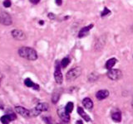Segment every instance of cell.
Wrapping results in <instances>:
<instances>
[{
  "instance_id": "30bf717a",
  "label": "cell",
  "mask_w": 133,
  "mask_h": 124,
  "mask_svg": "<svg viewBox=\"0 0 133 124\" xmlns=\"http://www.w3.org/2000/svg\"><path fill=\"white\" fill-rule=\"evenodd\" d=\"M92 27H93V24H90L89 26H87V27H84L83 28H82L81 31L78 33V37L79 38H82V37L87 36V35H88L89 31Z\"/></svg>"
},
{
  "instance_id": "5bb4252c",
  "label": "cell",
  "mask_w": 133,
  "mask_h": 124,
  "mask_svg": "<svg viewBox=\"0 0 133 124\" xmlns=\"http://www.w3.org/2000/svg\"><path fill=\"white\" fill-rule=\"evenodd\" d=\"M77 113H78V114L80 115L83 119L85 120L86 122H91V118H90V117L85 113L84 110H83V109H82L81 107H77Z\"/></svg>"
},
{
  "instance_id": "f546056e",
  "label": "cell",
  "mask_w": 133,
  "mask_h": 124,
  "mask_svg": "<svg viewBox=\"0 0 133 124\" xmlns=\"http://www.w3.org/2000/svg\"><path fill=\"white\" fill-rule=\"evenodd\" d=\"M131 105H132V107H133V101H132V103H131Z\"/></svg>"
},
{
  "instance_id": "ffe728a7",
  "label": "cell",
  "mask_w": 133,
  "mask_h": 124,
  "mask_svg": "<svg viewBox=\"0 0 133 124\" xmlns=\"http://www.w3.org/2000/svg\"><path fill=\"white\" fill-rule=\"evenodd\" d=\"M65 110L68 113H71L73 110V103L72 102H69L68 103V104L66 105V107H65Z\"/></svg>"
},
{
  "instance_id": "3957f363",
  "label": "cell",
  "mask_w": 133,
  "mask_h": 124,
  "mask_svg": "<svg viewBox=\"0 0 133 124\" xmlns=\"http://www.w3.org/2000/svg\"><path fill=\"white\" fill-rule=\"evenodd\" d=\"M61 63L59 61L56 62L55 65V71H54V79L57 84H61L62 83V74L61 72Z\"/></svg>"
},
{
  "instance_id": "7c38bea8",
  "label": "cell",
  "mask_w": 133,
  "mask_h": 124,
  "mask_svg": "<svg viewBox=\"0 0 133 124\" xmlns=\"http://www.w3.org/2000/svg\"><path fill=\"white\" fill-rule=\"evenodd\" d=\"M24 84H25V85H26L27 87H28V88H32L33 89L39 90V85L34 84V83H33L29 78L26 79V80H24Z\"/></svg>"
},
{
  "instance_id": "83f0119b",
  "label": "cell",
  "mask_w": 133,
  "mask_h": 124,
  "mask_svg": "<svg viewBox=\"0 0 133 124\" xmlns=\"http://www.w3.org/2000/svg\"><path fill=\"white\" fill-rule=\"evenodd\" d=\"M39 23H40V24H42V25H43V24L44 22H43V21H40V22H39Z\"/></svg>"
},
{
  "instance_id": "44dd1931",
  "label": "cell",
  "mask_w": 133,
  "mask_h": 124,
  "mask_svg": "<svg viewBox=\"0 0 133 124\" xmlns=\"http://www.w3.org/2000/svg\"><path fill=\"white\" fill-rule=\"evenodd\" d=\"M88 80L91 81V82H94L97 80V74H91L90 76L88 77Z\"/></svg>"
},
{
  "instance_id": "ba28073f",
  "label": "cell",
  "mask_w": 133,
  "mask_h": 124,
  "mask_svg": "<svg viewBox=\"0 0 133 124\" xmlns=\"http://www.w3.org/2000/svg\"><path fill=\"white\" fill-rule=\"evenodd\" d=\"M15 111L18 114H20L21 116H23V117H24V118L30 117V110H28L23 107L17 106V107H15Z\"/></svg>"
},
{
  "instance_id": "2e32d148",
  "label": "cell",
  "mask_w": 133,
  "mask_h": 124,
  "mask_svg": "<svg viewBox=\"0 0 133 124\" xmlns=\"http://www.w3.org/2000/svg\"><path fill=\"white\" fill-rule=\"evenodd\" d=\"M116 63V58H111L110 60H108L106 63V68L107 69H111L113 68V66Z\"/></svg>"
},
{
  "instance_id": "7a4b0ae2",
  "label": "cell",
  "mask_w": 133,
  "mask_h": 124,
  "mask_svg": "<svg viewBox=\"0 0 133 124\" xmlns=\"http://www.w3.org/2000/svg\"><path fill=\"white\" fill-rule=\"evenodd\" d=\"M82 68L80 66H77L72 69H71L66 74V79L68 81H73L81 75Z\"/></svg>"
},
{
  "instance_id": "ac0fdd59",
  "label": "cell",
  "mask_w": 133,
  "mask_h": 124,
  "mask_svg": "<svg viewBox=\"0 0 133 124\" xmlns=\"http://www.w3.org/2000/svg\"><path fill=\"white\" fill-rule=\"evenodd\" d=\"M60 93H59V91L58 90H56L55 92H54L52 94V101L53 103H57V101L59 100V98H60Z\"/></svg>"
},
{
  "instance_id": "d6986e66",
  "label": "cell",
  "mask_w": 133,
  "mask_h": 124,
  "mask_svg": "<svg viewBox=\"0 0 133 124\" xmlns=\"http://www.w3.org/2000/svg\"><path fill=\"white\" fill-rule=\"evenodd\" d=\"M69 63H70V59L68 57H65L61 61V66L62 68H66L69 65Z\"/></svg>"
},
{
  "instance_id": "603a6c76",
  "label": "cell",
  "mask_w": 133,
  "mask_h": 124,
  "mask_svg": "<svg viewBox=\"0 0 133 124\" xmlns=\"http://www.w3.org/2000/svg\"><path fill=\"white\" fill-rule=\"evenodd\" d=\"M3 6L5 7H9L11 6L10 0H5V1L3 2Z\"/></svg>"
},
{
  "instance_id": "6da1fadb",
  "label": "cell",
  "mask_w": 133,
  "mask_h": 124,
  "mask_svg": "<svg viewBox=\"0 0 133 124\" xmlns=\"http://www.w3.org/2000/svg\"><path fill=\"white\" fill-rule=\"evenodd\" d=\"M18 55L28 60H36L37 59V51L31 47H21L18 50Z\"/></svg>"
},
{
  "instance_id": "8992f818",
  "label": "cell",
  "mask_w": 133,
  "mask_h": 124,
  "mask_svg": "<svg viewBox=\"0 0 133 124\" xmlns=\"http://www.w3.org/2000/svg\"><path fill=\"white\" fill-rule=\"evenodd\" d=\"M57 115L58 117L60 118V119L62 122H69L70 121V116L69 113H68L66 112L65 109H62V107H59L57 109Z\"/></svg>"
},
{
  "instance_id": "f1b7e54d",
  "label": "cell",
  "mask_w": 133,
  "mask_h": 124,
  "mask_svg": "<svg viewBox=\"0 0 133 124\" xmlns=\"http://www.w3.org/2000/svg\"><path fill=\"white\" fill-rule=\"evenodd\" d=\"M77 123H82V121H80V120H79V121H77Z\"/></svg>"
},
{
  "instance_id": "277c9868",
  "label": "cell",
  "mask_w": 133,
  "mask_h": 124,
  "mask_svg": "<svg viewBox=\"0 0 133 124\" xmlns=\"http://www.w3.org/2000/svg\"><path fill=\"white\" fill-rule=\"evenodd\" d=\"M107 77L111 80H118L122 77V72L120 69H110L107 73Z\"/></svg>"
},
{
  "instance_id": "52a82bcc",
  "label": "cell",
  "mask_w": 133,
  "mask_h": 124,
  "mask_svg": "<svg viewBox=\"0 0 133 124\" xmlns=\"http://www.w3.org/2000/svg\"><path fill=\"white\" fill-rule=\"evenodd\" d=\"M12 36L14 38H15L16 40H18V41H22V40L26 39V35H25V33L23 31L18 30V29H15V30L12 31Z\"/></svg>"
},
{
  "instance_id": "e0dca14e",
  "label": "cell",
  "mask_w": 133,
  "mask_h": 124,
  "mask_svg": "<svg viewBox=\"0 0 133 124\" xmlns=\"http://www.w3.org/2000/svg\"><path fill=\"white\" fill-rule=\"evenodd\" d=\"M111 118L113 121L115 122H121V120H122V113H120V112H115L111 114Z\"/></svg>"
},
{
  "instance_id": "5b68a950",
  "label": "cell",
  "mask_w": 133,
  "mask_h": 124,
  "mask_svg": "<svg viewBox=\"0 0 133 124\" xmlns=\"http://www.w3.org/2000/svg\"><path fill=\"white\" fill-rule=\"evenodd\" d=\"M0 23L4 26H9L12 24V18L11 16L7 13L6 12H2L0 13Z\"/></svg>"
},
{
  "instance_id": "4fadbf2b",
  "label": "cell",
  "mask_w": 133,
  "mask_h": 124,
  "mask_svg": "<svg viewBox=\"0 0 133 124\" xmlns=\"http://www.w3.org/2000/svg\"><path fill=\"white\" fill-rule=\"evenodd\" d=\"M82 104L87 109L91 110L93 107V102L91 101V99L90 98H85L82 100Z\"/></svg>"
},
{
  "instance_id": "8fae6325",
  "label": "cell",
  "mask_w": 133,
  "mask_h": 124,
  "mask_svg": "<svg viewBox=\"0 0 133 124\" xmlns=\"http://www.w3.org/2000/svg\"><path fill=\"white\" fill-rule=\"evenodd\" d=\"M108 96H109V91L107 89L99 90L97 94H96V97H97L98 100H103V99L107 98Z\"/></svg>"
},
{
  "instance_id": "9a60e30c",
  "label": "cell",
  "mask_w": 133,
  "mask_h": 124,
  "mask_svg": "<svg viewBox=\"0 0 133 124\" xmlns=\"http://www.w3.org/2000/svg\"><path fill=\"white\" fill-rule=\"evenodd\" d=\"M36 109L40 111L41 113L42 112H47L49 109V105L46 103H40L36 106Z\"/></svg>"
},
{
  "instance_id": "cb8c5ba5",
  "label": "cell",
  "mask_w": 133,
  "mask_h": 124,
  "mask_svg": "<svg viewBox=\"0 0 133 124\" xmlns=\"http://www.w3.org/2000/svg\"><path fill=\"white\" fill-rule=\"evenodd\" d=\"M32 3H33V4H37L39 2H40V0H29Z\"/></svg>"
},
{
  "instance_id": "484cf974",
  "label": "cell",
  "mask_w": 133,
  "mask_h": 124,
  "mask_svg": "<svg viewBox=\"0 0 133 124\" xmlns=\"http://www.w3.org/2000/svg\"><path fill=\"white\" fill-rule=\"evenodd\" d=\"M48 18L50 19H54V18H55V15H54L53 13H49L48 14Z\"/></svg>"
},
{
  "instance_id": "d4e9b609",
  "label": "cell",
  "mask_w": 133,
  "mask_h": 124,
  "mask_svg": "<svg viewBox=\"0 0 133 124\" xmlns=\"http://www.w3.org/2000/svg\"><path fill=\"white\" fill-rule=\"evenodd\" d=\"M43 120H44V122H47V123L51 122V120H50V118H43Z\"/></svg>"
},
{
  "instance_id": "4316f807",
  "label": "cell",
  "mask_w": 133,
  "mask_h": 124,
  "mask_svg": "<svg viewBox=\"0 0 133 124\" xmlns=\"http://www.w3.org/2000/svg\"><path fill=\"white\" fill-rule=\"evenodd\" d=\"M55 1H56L57 5H58V6L62 5V0H55Z\"/></svg>"
},
{
  "instance_id": "7402d4cb",
  "label": "cell",
  "mask_w": 133,
  "mask_h": 124,
  "mask_svg": "<svg viewBox=\"0 0 133 124\" xmlns=\"http://www.w3.org/2000/svg\"><path fill=\"white\" fill-rule=\"evenodd\" d=\"M111 13V11L108 9L107 7H104V10L103 12L101 13V17H105V16H107Z\"/></svg>"
},
{
  "instance_id": "9c48e42d",
  "label": "cell",
  "mask_w": 133,
  "mask_h": 124,
  "mask_svg": "<svg viewBox=\"0 0 133 124\" xmlns=\"http://www.w3.org/2000/svg\"><path fill=\"white\" fill-rule=\"evenodd\" d=\"M17 118V116L14 113H10V114H7V115H3L0 118V121L2 123H9L10 122L14 121Z\"/></svg>"
}]
</instances>
